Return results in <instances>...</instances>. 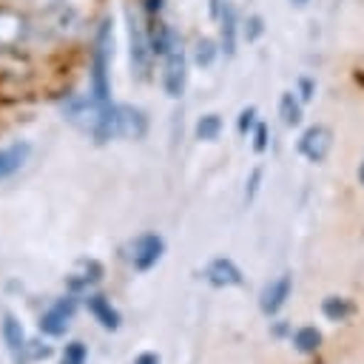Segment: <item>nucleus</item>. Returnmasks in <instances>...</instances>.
Returning a JSON list of instances; mask_svg holds the SVG:
<instances>
[{"mask_svg": "<svg viewBox=\"0 0 364 364\" xmlns=\"http://www.w3.org/2000/svg\"><path fill=\"white\" fill-rule=\"evenodd\" d=\"M111 46H114L111 23L102 20L100 23V31H97V43H94V60H91V97H97L100 102H108L111 100V82H108Z\"/></svg>", "mask_w": 364, "mask_h": 364, "instance_id": "f257e3e1", "label": "nucleus"}, {"mask_svg": "<svg viewBox=\"0 0 364 364\" xmlns=\"http://www.w3.org/2000/svg\"><path fill=\"white\" fill-rule=\"evenodd\" d=\"M128 40H131V65H134V71H136L139 77H145L148 68H151L154 51H151L148 28L142 26V20H139L134 11H128Z\"/></svg>", "mask_w": 364, "mask_h": 364, "instance_id": "f03ea898", "label": "nucleus"}, {"mask_svg": "<svg viewBox=\"0 0 364 364\" xmlns=\"http://www.w3.org/2000/svg\"><path fill=\"white\" fill-rule=\"evenodd\" d=\"M162 253H165V239L159 233H142L131 242V264L139 273L151 270L162 259Z\"/></svg>", "mask_w": 364, "mask_h": 364, "instance_id": "7ed1b4c3", "label": "nucleus"}, {"mask_svg": "<svg viewBox=\"0 0 364 364\" xmlns=\"http://www.w3.org/2000/svg\"><path fill=\"white\" fill-rule=\"evenodd\" d=\"M185 80H188V60H185V51L182 46L176 43L168 54H165V74H162V88L168 97H182L185 91Z\"/></svg>", "mask_w": 364, "mask_h": 364, "instance_id": "20e7f679", "label": "nucleus"}, {"mask_svg": "<svg viewBox=\"0 0 364 364\" xmlns=\"http://www.w3.org/2000/svg\"><path fill=\"white\" fill-rule=\"evenodd\" d=\"M74 310H77V299L74 296H63L57 299L43 316H40V333L46 336H63L74 318Z\"/></svg>", "mask_w": 364, "mask_h": 364, "instance_id": "39448f33", "label": "nucleus"}, {"mask_svg": "<svg viewBox=\"0 0 364 364\" xmlns=\"http://www.w3.org/2000/svg\"><path fill=\"white\" fill-rule=\"evenodd\" d=\"M330 145H333V136H330V131H327L324 125L307 128V131L301 134V139H299V151H301L310 162H321V159L330 154Z\"/></svg>", "mask_w": 364, "mask_h": 364, "instance_id": "423d86ee", "label": "nucleus"}, {"mask_svg": "<svg viewBox=\"0 0 364 364\" xmlns=\"http://www.w3.org/2000/svg\"><path fill=\"white\" fill-rule=\"evenodd\" d=\"M102 273H105L102 262H97V259H80L74 264V270L65 276V284H68L71 293H80V290H88L91 284H97L102 279Z\"/></svg>", "mask_w": 364, "mask_h": 364, "instance_id": "0eeeda50", "label": "nucleus"}, {"mask_svg": "<svg viewBox=\"0 0 364 364\" xmlns=\"http://www.w3.org/2000/svg\"><path fill=\"white\" fill-rule=\"evenodd\" d=\"M205 279H208L213 287H233V284H242V270L236 267V262L219 256V259H213V262L205 267Z\"/></svg>", "mask_w": 364, "mask_h": 364, "instance_id": "6e6552de", "label": "nucleus"}, {"mask_svg": "<svg viewBox=\"0 0 364 364\" xmlns=\"http://www.w3.org/2000/svg\"><path fill=\"white\" fill-rule=\"evenodd\" d=\"M287 296H290V276L284 273V276H279L276 282H270V284L262 290V296H259V307H262V313H264V316H273V313L284 304Z\"/></svg>", "mask_w": 364, "mask_h": 364, "instance_id": "1a4fd4ad", "label": "nucleus"}, {"mask_svg": "<svg viewBox=\"0 0 364 364\" xmlns=\"http://www.w3.org/2000/svg\"><path fill=\"white\" fill-rule=\"evenodd\" d=\"M85 304H88V313H91V316H94L105 330H119L122 316H119V310H117L105 296L94 293V296H88V299H85Z\"/></svg>", "mask_w": 364, "mask_h": 364, "instance_id": "9d476101", "label": "nucleus"}, {"mask_svg": "<svg viewBox=\"0 0 364 364\" xmlns=\"http://www.w3.org/2000/svg\"><path fill=\"white\" fill-rule=\"evenodd\" d=\"M28 154H31L28 142H11V145L0 148V179H6L14 171H20L23 162L28 159Z\"/></svg>", "mask_w": 364, "mask_h": 364, "instance_id": "9b49d317", "label": "nucleus"}, {"mask_svg": "<svg viewBox=\"0 0 364 364\" xmlns=\"http://www.w3.org/2000/svg\"><path fill=\"white\" fill-rule=\"evenodd\" d=\"M148 122H145V114L134 105H119V136L125 139H139L145 134Z\"/></svg>", "mask_w": 364, "mask_h": 364, "instance_id": "f8f14e48", "label": "nucleus"}, {"mask_svg": "<svg viewBox=\"0 0 364 364\" xmlns=\"http://www.w3.org/2000/svg\"><path fill=\"white\" fill-rule=\"evenodd\" d=\"M236 9H233V3H222V11H219V26H222V51L228 54V57H233V51H236Z\"/></svg>", "mask_w": 364, "mask_h": 364, "instance_id": "ddd939ff", "label": "nucleus"}, {"mask_svg": "<svg viewBox=\"0 0 364 364\" xmlns=\"http://www.w3.org/2000/svg\"><path fill=\"white\" fill-rule=\"evenodd\" d=\"M3 341H6V347L11 350V353H23V347L28 344L26 341V330H23V324L17 321V316H11V313H6L3 316Z\"/></svg>", "mask_w": 364, "mask_h": 364, "instance_id": "4468645a", "label": "nucleus"}, {"mask_svg": "<svg viewBox=\"0 0 364 364\" xmlns=\"http://www.w3.org/2000/svg\"><path fill=\"white\" fill-rule=\"evenodd\" d=\"M148 40H151V51H154V54H162V57H165V54L179 43V40H176V34H173L168 26H159V23H156V26H151Z\"/></svg>", "mask_w": 364, "mask_h": 364, "instance_id": "2eb2a0df", "label": "nucleus"}, {"mask_svg": "<svg viewBox=\"0 0 364 364\" xmlns=\"http://www.w3.org/2000/svg\"><path fill=\"white\" fill-rule=\"evenodd\" d=\"M321 313H324L330 321H344V318L353 316V304H350L347 299H341V296H327V299L321 301Z\"/></svg>", "mask_w": 364, "mask_h": 364, "instance_id": "dca6fc26", "label": "nucleus"}, {"mask_svg": "<svg viewBox=\"0 0 364 364\" xmlns=\"http://www.w3.org/2000/svg\"><path fill=\"white\" fill-rule=\"evenodd\" d=\"M23 34V17L0 9V43H14Z\"/></svg>", "mask_w": 364, "mask_h": 364, "instance_id": "f3484780", "label": "nucleus"}, {"mask_svg": "<svg viewBox=\"0 0 364 364\" xmlns=\"http://www.w3.org/2000/svg\"><path fill=\"white\" fill-rule=\"evenodd\" d=\"M279 114H282L284 125H299V122H301V105H299V100H296L290 91L282 94V100H279Z\"/></svg>", "mask_w": 364, "mask_h": 364, "instance_id": "a211bd4d", "label": "nucleus"}, {"mask_svg": "<svg viewBox=\"0 0 364 364\" xmlns=\"http://www.w3.org/2000/svg\"><path fill=\"white\" fill-rule=\"evenodd\" d=\"M293 344H296V350H301V353H313V350L321 344V333H318L316 327H301V330H296Z\"/></svg>", "mask_w": 364, "mask_h": 364, "instance_id": "6ab92c4d", "label": "nucleus"}, {"mask_svg": "<svg viewBox=\"0 0 364 364\" xmlns=\"http://www.w3.org/2000/svg\"><path fill=\"white\" fill-rule=\"evenodd\" d=\"M222 131V117L219 114H205L196 122V139H216Z\"/></svg>", "mask_w": 364, "mask_h": 364, "instance_id": "aec40b11", "label": "nucleus"}, {"mask_svg": "<svg viewBox=\"0 0 364 364\" xmlns=\"http://www.w3.org/2000/svg\"><path fill=\"white\" fill-rule=\"evenodd\" d=\"M213 57H216V43L208 40V37L196 40V46H193V60H196L199 65H210Z\"/></svg>", "mask_w": 364, "mask_h": 364, "instance_id": "412c9836", "label": "nucleus"}, {"mask_svg": "<svg viewBox=\"0 0 364 364\" xmlns=\"http://www.w3.org/2000/svg\"><path fill=\"white\" fill-rule=\"evenodd\" d=\"M85 361H88V350H85L82 341L65 344V350H63V364H85Z\"/></svg>", "mask_w": 364, "mask_h": 364, "instance_id": "4be33fe9", "label": "nucleus"}, {"mask_svg": "<svg viewBox=\"0 0 364 364\" xmlns=\"http://www.w3.org/2000/svg\"><path fill=\"white\" fill-rule=\"evenodd\" d=\"M23 353H28L26 361H40V358H48V355H51V347H48V344H40V341H28V344L23 347ZM23 353H20V355H23Z\"/></svg>", "mask_w": 364, "mask_h": 364, "instance_id": "5701e85b", "label": "nucleus"}, {"mask_svg": "<svg viewBox=\"0 0 364 364\" xmlns=\"http://www.w3.org/2000/svg\"><path fill=\"white\" fill-rule=\"evenodd\" d=\"M253 125H256V108L247 105V108H242V114H239V134H247Z\"/></svg>", "mask_w": 364, "mask_h": 364, "instance_id": "b1692460", "label": "nucleus"}, {"mask_svg": "<svg viewBox=\"0 0 364 364\" xmlns=\"http://www.w3.org/2000/svg\"><path fill=\"white\" fill-rule=\"evenodd\" d=\"M267 148V125L264 122H256V131H253V151L262 154Z\"/></svg>", "mask_w": 364, "mask_h": 364, "instance_id": "393cba45", "label": "nucleus"}, {"mask_svg": "<svg viewBox=\"0 0 364 364\" xmlns=\"http://www.w3.org/2000/svg\"><path fill=\"white\" fill-rule=\"evenodd\" d=\"M259 182H262V168H253L250 171V179H247V188H245V202H250L259 191Z\"/></svg>", "mask_w": 364, "mask_h": 364, "instance_id": "a878e982", "label": "nucleus"}, {"mask_svg": "<svg viewBox=\"0 0 364 364\" xmlns=\"http://www.w3.org/2000/svg\"><path fill=\"white\" fill-rule=\"evenodd\" d=\"M245 34H247V40H256V37L262 34V17H256V14H253V17L247 20V28H245Z\"/></svg>", "mask_w": 364, "mask_h": 364, "instance_id": "bb28decb", "label": "nucleus"}, {"mask_svg": "<svg viewBox=\"0 0 364 364\" xmlns=\"http://www.w3.org/2000/svg\"><path fill=\"white\" fill-rule=\"evenodd\" d=\"M134 364H159V355L156 353H139Z\"/></svg>", "mask_w": 364, "mask_h": 364, "instance_id": "cd10ccee", "label": "nucleus"}, {"mask_svg": "<svg viewBox=\"0 0 364 364\" xmlns=\"http://www.w3.org/2000/svg\"><path fill=\"white\" fill-rule=\"evenodd\" d=\"M299 85H301V100H310V97H313V82H310V80L304 77V80H301Z\"/></svg>", "mask_w": 364, "mask_h": 364, "instance_id": "c85d7f7f", "label": "nucleus"}, {"mask_svg": "<svg viewBox=\"0 0 364 364\" xmlns=\"http://www.w3.org/2000/svg\"><path fill=\"white\" fill-rule=\"evenodd\" d=\"M162 9V0H148V11H159Z\"/></svg>", "mask_w": 364, "mask_h": 364, "instance_id": "c756f323", "label": "nucleus"}, {"mask_svg": "<svg viewBox=\"0 0 364 364\" xmlns=\"http://www.w3.org/2000/svg\"><path fill=\"white\" fill-rule=\"evenodd\" d=\"M290 3H293V6H304L307 0H290Z\"/></svg>", "mask_w": 364, "mask_h": 364, "instance_id": "7c9ffc66", "label": "nucleus"}, {"mask_svg": "<svg viewBox=\"0 0 364 364\" xmlns=\"http://www.w3.org/2000/svg\"><path fill=\"white\" fill-rule=\"evenodd\" d=\"M358 176H361V182H364V162H361V171H358Z\"/></svg>", "mask_w": 364, "mask_h": 364, "instance_id": "2f4dec72", "label": "nucleus"}]
</instances>
